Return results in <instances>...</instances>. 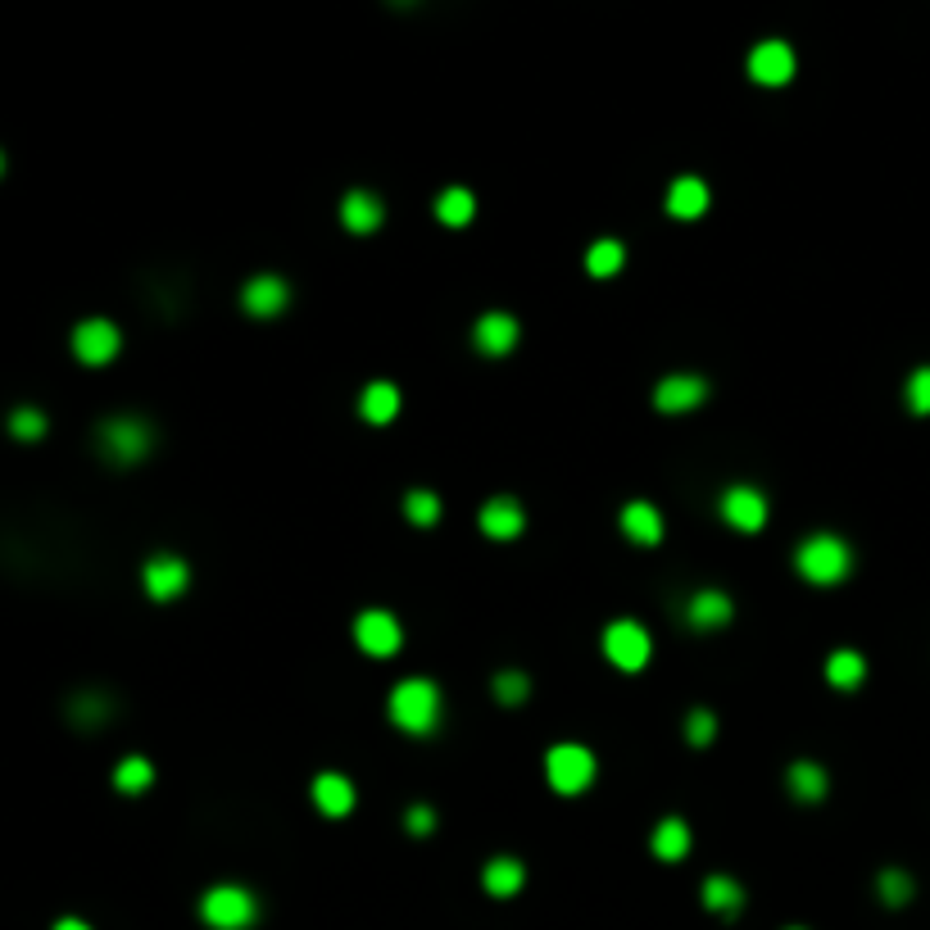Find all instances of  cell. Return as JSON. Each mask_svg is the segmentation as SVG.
<instances>
[{
    "label": "cell",
    "mask_w": 930,
    "mask_h": 930,
    "mask_svg": "<svg viewBox=\"0 0 930 930\" xmlns=\"http://www.w3.org/2000/svg\"><path fill=\"white\" fill-rule=\"evenodd\" d=\"M527 527V514H522V504L518 499H491L482 508V531L491 540H518Z\"/></svg>",
    "instance_id": "e0dca14e"
},
{
    "label": "cell",
    "mask_w": 930,
    "mask_h": 930,
    "mask_svg": "<svg viewBox=\"0 0 930 930\" xmlns=\"http://www.w3.org/2000/svg\"><path fill=\"white\" fill-rule=\"evenodd\" d=\"M704 908L708 913H722V917H735L744 908V890L731 876H708L704 881Z\"/></svg>",
    "instance_id": "484cf974"
},
{
    "label": "cell",
    "mask_w": 930,
    "mask_h": 930,
    "mask_svg": "<svg viewBox=\"0 0 930 930\" xmlns=\"http://www.w3.org/2000/svg\"><path fill=\"white\" fill-rule=\"evenodd\" d=\"M876 890L885 898V908H904L913 898V876L904 872V867H885V872L876 876Z\"/></svg>",
    "instance_id": "f546056e"
},
{
    "label": "cell",
    "mask_w": 930,
    "mask_h": 930,
    "mask_svg": "<svg viewBox=\"0 0 930 930\" xmlns=\"http://www.w3.org/2000/svg\"><path fill=\"white\" fill-rule=\"evenodd\" d=\"M150 781H155V767L145 758H123L114 772V790H123V794H141V790H150Z\"/></svg>",
    "instance_id": "f1b7e54d"
},
{
    "label": "cell",
    "mask_w": 930,
    "mask_h": 930,
    "mask_svg": "<svg viewBox=\"0 0 930 930\" xmlns=\"http://www.w3.org/2000/svg\"><path fill=\"white\" fill-rule=\"evenodd\" d=\"M286 305H291V286L282 278H273V273L250 278L246 291H242V309L255 314V318H278Z\"/></svg>",
    "instance_id": "7c38bea8"
},
{
    "label": "cell",
    "mask_w": 930,
    "mask_h": 930,
    "mask_svg": "<svg viewBox=\"0 0 930 930\" xmlns=\"http://www.w3.org/2000/svg\"><path fill=\"white\" fill-rule=\"evenodd\" d=\"M314 803H318L322 817H345L354 808V786L345 781L341 772H322L314 781Z\"/></svg>",
    "instance_id": "ac0fdd59"
},
{
    "label": "cell",
    "mask_w": 930,
    "mask_h": 930,
    "mask_svg": "<svg viewBox=\"0 0 930 930\" xmlns=\"http://www.w3.org/2000/svg\"><path fill=\"white\" fill-rule=\"evenodd\" d=\"M187 581H191V567H187V558H177V554H155V558H145V567H141V586H145L150 599H160V604L183 595Z\"/></svg>",
    "instance_id": "9c48e42d"
},
{
    "label": "cell",
    "mask_w": 930,
    "mask_h": 930,
    "mask_svg": "<svg viewBox=\"0 0 930 930\" xmlns=\"http://www.w3.org/2000/svg\"><path fill=\"white\" fill-rule=\"evenodd\" d=\"M904 400L913 413H930V368H917L904 386Z\"/></svg>",
    "instance_id": "d6a6232c"
},
{
    "label": "cell",
    "mask_w": 930,
    "mask_h": 930,
    "mask_svg": "<svg viewBox=\"0 0 930 930\" xmlns=\"http://www.w3.org/2000/svg\"><path fill=\"white\" fill-rule=\"evenodd\" d=\"M381 219H386V209H381V200L373 196V191H350L345 200H341V223L350 227V232H377L381 227Z\"/></svg>",
    "instance_id": "d6986e66"
},
{
    "label": "cell",
    "mask_w": 930,
    "mask_h": 930,
    "mask_svg": "<svg viewBox=\"0 0 930 930\" xmlns=\"http://www.w3.org/2000/svg\"><path fill=\"white\" fill-rule=\"evenodd\" d=\"M354 640H358V649L373 654V658H391V654H400L404 632H400V622L391 613L368 609V613L354 617Z\"/></svg>",
    "instance_id": "ba28073f"
},
{
    "label": "cell",
    "mask_w": 930,
    "mask_h": 930,
    "mask_svg": "<svg viewBox=\"0 0 930 930\" xmlns=\"http://www.w3.org/2000/svg\"><path fill=\"white\" fill-rule=\"evenodd\" d=\"M105 713H109V699H101V695H78V699H73V717H78L82 727L105 722Z\"/></svg>",
    "instance_id": "d590c367"
},
{
    "label": "cell",
    "mask_w": 930,
    "mask_h": 930,
    "mask_svg": "<svg viewBox=\"0 0 930 930\" xmlns=\"http://www.w3.org/2000/svg\"><path fill=\"white\" fill-rule=\"evenodd\" d=\"M545 776L558 794H581L595 781V754L586 744H554L545 754Z\"/></svg>",
    "instance_id": "5b68a950"
},
{
    "label": "cell",
    "mask_w": 930,
    "mask_h": 930,
    "mask_svg": "<svg viewBox=\"0 0 930 930\" xmlns=\"http://www.w3.org/2000/svg\"><path fill=\"white\" fill-rule=\"evenodd\" d=\"M617 527H622L626 540H636V545H658V540H663V514H658L654 504H645V499L626 504Z\"/></svg>",
    "instance_id": "2e32d148"
},
{
    "label": "cell",
    "mask_w": 930,
    "mask_h": 930,
    "mask_svg": "<svg viewBox=\"0 0 930 930\" xmlns=\"http://www.w3.org/2000/svg\"><path fill=\"white\" fill-rule=\"evenodd\" d=\"M622 263H626V246L622 242H595L590 255H586V273L590 278H613Z\"/></svg>",
    "instance_id": "83f0119b"
},
{
    "label": "cell",
    "mask_w": 930,
    "mask_h": 930,
    "mask_svg": "<svg viewBox=\"0 0 930 930\" xmlns=\"http://www.w3.org/2000/svg\"><path fill=\"white\" fill-rule=\"evenodd\" d=\"M713 731H717V717H713L708 708H695V713L685 717V740H690V744H708Z\"/></svg>",
    "instance_id": "e575fe53"
},
{
    "label": "cell",
    "mask_w": 930,
    "mask_h": 930,
    "mask_svg": "<svg viewBox=\"0 0 930 930\" xmlns=\"http://www.w3.org/2000/svg\"><path fill=\"white\" fill-rule=\"evenodd\" d=\"M862 676H867V663H862L858 649H835L826 658V681L835 690H854V685H862Z\"/></svg>",
    "instance_id": "d4e9b609"
},
{
    "label": "cell",
    "mask_w": 930,
    "mask_h": 930,
    "mask_svg": "<svg viewBox=\"0 0 930 930\" xmlns=\"http://www.w3.org/2000/svg\"><path fill=\"white\" fill-rule=\"evenodd\" d=\"M794 567H799V577L813 586H839L854 573V550L839 535L822 531V535H808L794 550Z\"/></svg>",
    "instance_id": "6da1fadb"
},
{
    "label": "cell",
    "mask_w": 930,
    "mask_h": 930,
    "mask_svg": "<svg viewBox=\"0 0 930 930\" xmlns=\"http://www.w3.org/2000/svg\"><path fill=\"white\" fill-rule=\"evenodd\" d=\"M55 930H92V926H86V921H78V917H64V921H59Z\"/></svg>",
    "instance_id": "74e56055"
},
{
    "label": "cell",
    "mask_w": 930,
    "mask_h": 930,
    "mask_svg": "<svg viewBox=\"0 0 930 930\" xmlns=\"http://www.w3.org/2000/svg\"><path fill=\"white\" fill-rule=\"evenodd\" d=\"M649 849H654V858H663V862H681L690 854V826L681 817L658 822V831L649 835Z\"/></svg>",
    "instance_id": "603a6c76"
},
{
    "label": "cell",
    "mask_w": 930,
    "mask_h": 930,
    "mask_svg": "<svg viewBox=\"0 0 930 930\" xmlns=\"http://www.w3.org/2000/svg\"><path fill=\"white\" fill-rule=\"evenodd\" d=\"M255 913H259L255 894L242 885H214L200 898V917L214 930H246L255 921Z\"/></svg>",
    "instance_id": "277c9868"
},
{
    "label": "cell",
    "mask_w": 930,
    "mask_h": 930,
    "mask_svg": "<svg viewBox=\"0 0 930 930\" xmlns=\"http://www.w3.org/2000/svg\"><path fill=\"white\" fill-rule=\"evenodd\" d=\"M704 400H708V381L695 377V373H676V377H663L654 386V409H663V413L699 409Z\"/></svg>",
    "instance_id": "8fae6325"
},
{
    "label": "cell",
    "mask_w": 930,
    "mask_h": 930,
    "mask_svg": "<svg viewBox=\"0 0 930 930\" xmlns=\"http://www.w3.org/2000/svg\"><path fill=\"white\" fill-rule=\"evenodd\" d=\"M404 822H409V835H432L436 831V813H432L427 803H413Z\"/></svg>",
    "instance_id": "8d00e7d4"
},
{
    "label": "cell",
    "mask_w": 930,
    "mask_h": 930,
    "mask_svg": "<svg viewBox=\"0 0 930 930\" xmlns=\"http://www.w3.org/2000/svg\"><path fill=\"white\" fill-rule=\"evenodd\" d=\"M731 599L722 590H695L685 604V622L695 626V632H713V626H727L731 622Z\"/></svg>",
    "instance_id": "9a60e30c"
},
{
    "label": "cell",
    "mask_w": 930,
    "mask_h": 930,
    "mask_svg": "<svg viewBox=\"0 0 930 930\" xmlns=\"http://www.w3.org/2000/svg\"><path fill=\"white\" fill-rule=\"evenodd\" d=\"M649 654H654V640H649V632H645L640 622L617 617L613 626H604V658H609L613 668L640 672L649 663Z\"/></svg>",
    "instance_id": "8992f818"
},
{
    "label": "cell",
    "mask_w": 930,
    "mask_h": 930,
    "mask_svg": "<svg viewBox=\"0 0 930 930\" xmlns=\"http://www.w3.org/2000/svg\"><path fill=\"white\" fill-rule=\"evenodd\" d=\"M0 173H5V155H0Z\"/></svg>",
    "instance_id": "f35d334b"
},
{
    "label": "cell",
    "mask_w": 930,
    "mask_h": 930,
    "mask_svg": "<svg viewBox=\"0 0 930 930\" xmlns=\"http://www.w3.org/2000/svg\"><path fill=\"white\" fill-rule=\"evenodd\" d=\"M404 514H409V522H417V527H432V522L440 518V499H436L432 491H409V495H404Z\"/></svg>",
    "instance_id": "4dcf8cb0"
},
{
    "label": "cell",
    "mask_w": 930,
    "mask_h": 930,
    "mask_svg": "<svg viewBox=\"0 0 930 930\" xmlns=\"http://www.w3.org/2000/svg\"><path fill=\"white\" fill-rule=\"evenodd\" d=\"M391 722L400 727V731H409V735H427V731H436V722H440V690H436V681H423V676H409V681H400L396 690H391Z\"/></svg>",
    "instance_id": "7a4b0ae2"
},
{
    "label": "cell",
    "mask_w": 930,
    "mask_h": 930,
    "mask_svg": "<svg viewBox=\"0 0 930 930\" xmlns=\"http://www.w3.org/2000/svg\"><path fill=\"white\" fill-rule=\"evenodd\" d=\"M436 219H440L445 227H468V223L476 219V196H472L468 187H445V191L436 196Z\"/></svg>",
    "instance_id": "cb8c5ba5"
},
{
    "label": "cell",
    "mask_w": 930,
    "mask_h": 930,
    "mask_svg": "<svg viewBox=\"0 0 930 930\" xmlns=\"http://www.w3.org/2000/svg\"><path fill=\"white\" fill-rule=\"evenodd\" d=\"M472 345L482 350L486 358H504L508 350L518 345V318L514 314H482L472 327Z\"/></svg>",
    "instance_id": "4fadbf2b"
},
{
    "label": "cell",
    "mask_w": 930,
    "mask_h": 930,
    "mask_svg": "<svg viewBox=\"0 0 930 930\" xmlns=\"http://www.w3.org/2000/svg\"><path fill=\"white\" fill-rule=\"evenodd\" d=\"M786 786H790V794H794L799 803H822L831 781H826L822 763H808V758H799V763L786 772Z\"/></svg>",
    "instance_id": "7402d4cb"
},
{
    "label": "cell",
    "mask_w": 930,
    "mask_h": 930,
    "mask_svg": "<svg viewBox=\"0 0 930 930\" xmlns=\"http://www.w3.org/2000/svg\"><path fill=\"white\" fill-rule=\"evenodd\" d=\"M722 518L735 527V531H758L767 522V495L754 491V486H731L722 495Z\"/></svg>",
    "instance_id": "5bb4252c"
},
{
    "label": "cell",
    "mask_w": 930,
    "mask_h": 930,
    "mask_svg": "<svg viewBox=\"0 0 930 930\" xmlns=\"http://www.w3.org/2000/svg\"><path fill=\"white\" fill-rule=\"evenodd\" d=\"M118 350H123V337H118V327L109 318H86L73 327V354L86 368H105Z\"/></svg>",
    "instance_id": "52a82bcc"
},
{
    "label": "cell",
    "mask_w": 930,
    "mask_h": 930,
    "mask_svg": "<svg viewBox=\"0 0 930 930\" xmlns=\"http://www.w3.org/2000/svg\"><path fill=\"white\" fill-rule=\"evenodd\" d=\"M486 890L495 894V898H508V894H518L522 890V881H527V872H522V862L518 858H495V862H486Z\"/></svg>",
    "instance_id": "4316f807"
},
{
    "label": "cell",
    "mask_w": 930,
    "mask_h": 930,
    "mask_svg": "<svg viewBox=\"0 0 930 930\" xmlns=\"http://www.w3.org/2000/svg\"><path fill=\"white\" fill-rule=\"evenodd\" d=\"M358 413H364L373 427H386V423H391V417L400 413V386H396V381H373V386H364V396H358Z\"/></svg>",
    "instance_id": "ffe728a7"
},
{
    "label": "cell",
    "mask_w": 930,
    "mask_h": 930,
    "mask_svg": "<svg viewBox=\"0 0 930 930\" xmlns=\"http://www.w3.org/2000/svg\"><path fill=\"white\" fill-rule=\"evenodd\" d=\"M794 930H799V926H794Z\"/></svg>",
    "instance_id": "ab89813d"
},
{
    "label": "cell",
    "mask_w": 930,
    "mask_h": 930,
    "mask_svg": "<svg viewBox=\"0 0 930 930\" xmlns=\"http://www.w3.org/2000/svg\"><path fill=\"white\" fill-rule=\"evenodd\" d=\"M708 209V187L699 177H676L672 191H668V214L672 219H699Z\"/></svg>",
    "instance_id": "44dd1931"
},
{
    "label": "cell",
    "mask_w": 930,
    "mask_h": 930,
    "mask_svg": "<svg viewBox=\"0 0 930 930\" xmlns=\"http://www.w3.org/2000/svg\"><path fill=\"white\" fill-rule=\"evenodd\" d=\"M150 445H155V432H150V423H141V417H109V423H101V455L118 468H132L150 455Z\"/></svg>",
    "instance_id": "3957f363"
},
{
    "label": "cell",
    "mask_w": 930,
    "mask_h": 930,
    "mask_svg": "<svg viewBox=\"0 0 930 930\" xmlns=\"http://www.w3.org/2000/svg\"><path fill=\"white\" fill-rule=\"evenodd\" d=\"M10 436H19V440H42V436H46V413H42V409H14V413H10Z\"/></svg>",
    "instance_id": "1f68e13d"
},
{
    "label": "cell",
    "mask_w": 930,
    "mask_h": 930,
    "mask_svg": "<svg viewBox=\"0 0 930 930\" xmlns=\"http://www.w3.org/2000/svg\"><path fill=\"white\" fill-rule=\"evenodd\" d=\"M749 78L758 86H786L794 78V50L786 42H758L749 50Z\"/></svg>",
    "instance_id": "30bf717a"
},
{
    "label": "cell",
    "mask_w": 930,
    "mask_h": 930,
    "mask_svg": "<svg viewBox=\"0 0 930 930\" xmlns=\"http://www.w3.org/2000/svg\"><path fill=\"white\" fill-rule=\"evenodd\" d=\"M527 690H531V685H527L522 672H499V676H495V699H499V704H522Z\"/></svg>",
    "instance_id": "836d02e7"
}]
</instances>
